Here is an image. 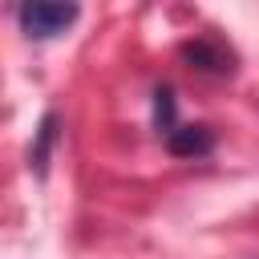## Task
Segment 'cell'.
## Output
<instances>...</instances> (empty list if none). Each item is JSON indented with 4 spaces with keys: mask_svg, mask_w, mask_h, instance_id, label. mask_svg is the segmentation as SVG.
<instances>
[{
    "mask_svg": "<svg viewBox=\"0 0 259 259\" xmlns=\"http://www.w3.org/2000/svg\"><path fill=\"white\" fill-rule=\"evenodd\" d=\"M53 142H57V113H45V117H40V130H36V142H32V150H28V166H32L36 174H45L49 154H53Z\"/></svg>",
    "mask_w": 259,
    "mask_h": 259,
    "instance_id": "277c9868",
    "label": "cell"
},
{
    "mask_svg": "<svg viewBox=\"0 0 259 259\" xmlns=\"http://www.w3.org/2000/svg\"><path fill=\"white\" fill-rule=\"evenodd\" d=\"M166 150L174 158H202L214 150V134L206 125H178L174 134H166Z\"/></svg>",
    "mask_w": 259,
    "mask_h": 259,
    "instance_id": "3957f363",
    "label": "cell"
},
{
    "mask_svg": "<svg viewBox=\"0 0 259 259\" xmlns=\"http://www.w3.org/2000/svg\"><path fill=\"white\" fill-rule=\"evenodd\" d=\"M154 125H158V134H174L178 130V121H174V89L170 85L154 89Z\"/></svg>",
    "mask_w": 259,
    "mask_h": 259,
    "instance_id": "5b68a950",
    "label": "cell"
},
{
    "mask_svg": "<svg viewBox=\"0 0 259 259\" xmlns=\"http://www.w3.org/2000/svg\"><path fill=\"white\" fill-rule=\"evenodd\" d=\"M178 53H182V61H186L190 69H198V73H231V69H235L231 49H223V45L210 40V36H194V40H186Z\"/></svg>",
    "mask_w": 259,
    "mask_h": 259,
    "instance_id": "7a4b0ae2",
    "label": "cell"
},
{
    "mask_svg": "<svg viewBox=\"0 0 259 259\" xmlns=\"http://www.w3.org/2000/svg\"><path fill=\"white\" fill-rule=\"evenodd\" d=\"M20 32L28 40H53L77 20V4H57V0H28L16 8Z\"/></svg>",
    "mask_w": 259,
    "mask_h": 259,
    "instance_id": "6da1fadb",
    "label": "cell"
}]
</instances>
